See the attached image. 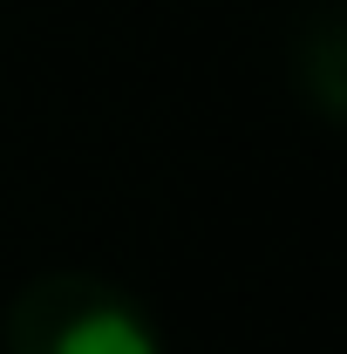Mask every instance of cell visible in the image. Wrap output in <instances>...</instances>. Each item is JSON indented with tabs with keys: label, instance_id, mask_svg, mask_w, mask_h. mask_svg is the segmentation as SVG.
<instances>
[{
	"label": "cell",
	"instance_id": "obj_1",
	"mask_svg": "<svg viewBox=\"0 0 347 354\" xmlns=\"http://www.w3.org/2000/svg\"><path fill=\"white\" fill-rule=\"evenodd\" d=\"M7 354H164L150 313L95 272H35L0 313Z\"/></svg>",
	"mask_w": 347,
	"mask_h": 354
},
{
	"label": "cell",
	"instance_id": "obj_2",
	"mask_svg": "<svg viewBox=\"0 0 347 354\" xmlns=\"http://www.w3.org/2000/svg\"><path fill=\"white\" fill-rule=\"evenodd\" d=\"M293 88L313 102L320 123L347 116V21L334 0H313L293 21Z\"/></svg>",
	"mask_w": 347,
	"mask_h": 354
}]
</instances>
